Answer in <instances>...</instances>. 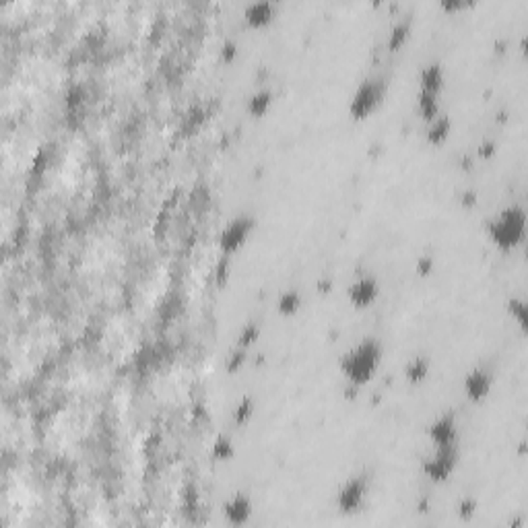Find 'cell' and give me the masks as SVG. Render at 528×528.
I'll return each instance as SVG.
<instances>
[{"mask_svg":"<svg viewBox=\"0 0 528 528\" xmlns=\"http://www.w3.org/2000/svg\"><path fill=\"white\" fill-rule=\"evenodd\" d=\"M258 339H260V324H258V322H248V324L239 330V337H237L235 347L250 349Z\"/></svg>","mask_w":528,"mask_h":528,"instance_id":"obj_22","label":"cell"},{"mask_svg":"<svg viewBox=\"0 0 528 528\" xmlns=\"http://www.w3.org/2000/svg\"><path fill=\"white\" fill-rule=\"evenodd\" d=\"M246 361H248V349L235 347L234 351L230 353V357L225 359V369L235 374V371H239L246 365Z\"/></svg>","mask_w":528,"mask_h":528,"instance_id":"obj_23","label":"cell"},{"mask_svg":"<svg viewBox=\"0 0 528 528\" xmlns=\"http://www.w3.org/2000/svg\"><path fill=\"white\" fill-rule=\"evenodd\" d=\"M493 382H495L493 374L487 367L477 365L463 378V390H465V394H467L470 403H483L489 397V392L493 388Z\"/></svg>","mask_w":528,"mask_h":528,"instance_id":"obj_9","label":"cell"},{"mask_svg":"<svg viewBox=\"0 0 528 528\" xmlns=\"http://www.w3.org/2000/svg\"><path fill=\"white\" fill-rule=\"evenodd\" d=\"M444 85H446V72H444V66L440 62H429L421 68V72H419V91L442 95Z\"/></svg>","mask_w":528,"mask_h":528,"instance_id":"obj_12","label":"cell"},{"mask_svg":"<svg viewBox=\"0 0 528 528\" xmlns=\"http://www.w3.org/2000/svg\"><path fill=\"white\" fill-rule=\"evenodd\" d=\"M254 514V502L248 493L237 491L235 495H232L225 504H223V518L227 525L232 527H243L250 522Z\"/></svg>","mask_w":528,"mask_h":528,"instance_id":"obj_10","label":"cell"},{"mask_svg":"<svg viewBox=\"0 0 528 528\" xmlns=\"http://www.w3.org/2000/svg\"><path fill=\"white\" fill-rule=\"evenodd\" d=\"M403 374H405V380L409 384H413V386L423 384L427 380V376L431 374V363H429V359L425 355H415V357H411L405 363Z\"/></svg>","mask_w":528,"mask_h":528,"instance_id":"obj_14","label":"cell"},{"mask_svg":"<svg viewBox=\"0 0 528 528\" xmlns=\"http://www.w3.org/2000/svg\"><path fill=\"white\" fill-rule=\"evenodd\" d=\"M417 112L425 122H431L440 116V95L433 93H417Z\"/></svg>","mask_w":528,"mask_h":528,"instance_id":"obj_17","label":"cell"},{"mask_svg":"<svg viewBox=\"0 0 528 528\" xmlns=\"http://www.w3.org/2000/svg\"><path fill=\"white\" fill-rule=\"evenodd\" d=\"M254 411H256V403L252 397H241L239 403L234 407V413H232V419H234L235 425H246L250 423V419L254 417Z\"/></svg>","mask_w":528,"mask_h":528,"instance_id":"obj_20","label":"cell"},{"mask_svg":"<svg viewBox=\"0 0 528 528\" xmlns=\"http://www.w3.org/2000/svg\"><path fill=\"white\" fill-rule=\"evenodd\" d=\"M427 438L435 446L458 444V421L454 413H442L427 425Z\"/></svg>","mask_w":528,"mask_h":528,"instance_id":"obj_8","label":"cell"},{"mask_svg":"<svg viewBox=\"0 0 528 528\" xmlns=\"http://www.w3.org/2000/svg\"><path fill=\"white\" fill-rule=\"evenodd\" d=\"M477 508H479L477 499H472V497H465V499L458 504V516H461V518H465V520H469V518L474 516Z\"/></svg>","mask_w":528,"mask_h":528,"instance_id":"obj_27","label":"cell"},{"mask_svg":"<svg viewBox=\"0 0 528 528\" xmlns=\"http://www.w3.org/2000/svg\"><path fill=\"white\" fill-rule=\"evenodd\" d=\"M452 132V118L446 116V114H440L435 120L427 122V128H425V141L433 147H440L442 143L448 141Z\"/></svg>","mask_w":528,"mask_h":528,"instance_id":"obj_13","label":"cell"},{"mask_svg":"<svg viewBox=\"0 0 528 528\" xmlns=\"http://www.w3.org/2000/svg\"><path fill=\"white\" fill-rule=\"evenodd\" d=\"M211 456H213V461H219V463L232 461L235 456L234 442H232L227 435L215 438V442H213V446H211Z\"/></svg>","mask_w":528,"mask_h":528,"instance_id":"obj_19","label":"cell"},{"mask_svg":"<svg viewBox=\"0 0 528 528\" xmlns=\"http://www.w3.org/2000/svg\"><path fill=\"white\" fill-rule=\"evenodd\" d=\"M378 297H380V281L374 275H359L347 287V299L357 310H365L374 305Z\"/></svg>","mask_w":528,"mask_h":528,"instance_id":"obj_7","label":"cell"},{"mask_svg":"<svg viewBox=\"0 0 528 528\" xmlns=\"http://www.w3.org/2000/svg\"><path fill=\"white\" fill-rule=\"evenodd\" d=\"M508 314L518 322V326H520L522 330H527L528 305L522 297H510V299H508Z\"/></svg>","mask_w":528,"mask_h":528,"instance_id":"obj_21","label":"cell"},{"mask_svg":"<svg viewBox=\"0 0 528 528\" xmlns=\"http://www.w3.org/2000/svg\"><path fill=\"white\" fill-rule=\"evenodd\" d=\"M301 303H303L301 294H299L297 289H287V291H283V294L279 295V299H277V310H279L281 316H294V314L299 312Z\"/></svg>","mask_w":528,"mask_h":528,"instance_id":"obj_18","label":"cell"},{"mask_svg":"<svg viewBox=\"0 0 528 528\" xmlns=\"http://www.w3.org/2000/svg\"><path fill=\"white\" fill-rule=\"evenodd\" d=\"M477 153H479L481 159H491V157H495V153H497V143H495V141H483V143L479 145Z\"/></svg>","mask_w":528,"mask_h":528,"instance_id":"obj_28","label":"cell"},{"mask_svg":"<svg viewBox=\"0 0 528 528\" xmlns=\"http://www.w3.org/2000/svg\"><path fill=\"white\" fill-rule=\"evenodd\" d=\"M237 52H239L237 42H235V40H225L223 46H221V50H219V56H221V60H223L225 64H232V62L237 58Z\"/></svg>","mask_w":528,"mask_h":528,"instance_id":"obj_24","label":"cell"},{"mask_svg":"<svg viewBox=\"0 0 528 528\" xmlns=\"http://www.w3.org/2000/svg\"><path fill=\"white\" fill-rule=\"evenodd\" d=\"M369 493V479L365 472H359L351 477L349 481H345L341 485V489L337 491V510L345 516L357 514L367 499Z\"/></svg>","mask_w":528,"mask_h":528,"instance_id":"obj_5","label":"cell"},{"mask_svg":"<svg viewBox=\"0 0 528 528\" xmlns=\"http://www.w3.org/2000/svg\"><path fill=\"white\" fill-rule=\"evenodd\" d=\"M230 273H232V264H230V256H223L215 269V279L219 281V285H223L227 279H230Z\"/></svg>","mask_w":528,"mask_h":528,"instance_id":"obj_26","label":"cell"},{"mask_svg":"<svg viewBox=\"0 0 528 528\" xmlns=\"http://www.w3.org/2000/svg\"><path fill=\"white\" fill-rule=\"evenodd\" d=\"M386 97V83L380 77L365 79L357 85L349 102V116L353 120H365L369 118L384 102Z\"/></svg>","mask_w":528,"mask_h":528,"instance_id":"obj_3","label":"cell"},{"mask_svg":"<svg viewBox=\"0 0 528 528\" xmlns=\"http://www.w3.org/2000/svg\"><path fill=\"white\" fill-rule=\"evenodd\" d=\"M411 19H403V21H397V23L392 25V29H390V33H388V42H386V46H388L390 52H399V50L409 42V38H411Z\"/></svg>","mask_w":528,"mask_h":528,"instance_id":"obj_16","label":"cell"},{"mask_svg":"<svg viewBox=\"0 0 528 528\" xmlns=\"http://www.w3.org/2000/svg\"><path fill=\"white\" fill-rule=\"evenodd\" d=\"M275 13H277V4L275 2H271V0H256V2H250L243 8V21L250 27L260 29V27H266V25L273 23Z\"/></svg>","mask_w":528,"mask_h":528,"instance_id":"obj_11","label":"cell"},{"mask_svg":"<svg viewBox=\"0 0 528 528\" xmlns=\"http://www.w3.org/2000/svg\"><path fill=\"white\" fill-rule=\"evenodd\" d=\"M485 234L499 252L516 250L527 237V209L518 202L504 207L487 221Z\"/></svg>","mask_w":528,"mask_h":528,"instance_id":"obj_2","label":"cell"},{"mask_svg":"<svg viewBox=\"0 0 528 528\" xmlns=\"http://www.w3.org/2000/svg\"><path fill=\"white\" fill-rule=\"evenodd\" d=\"M273 102H275V93L269 87H264V89H258L250 95L246 110L252 118H264L271 112Z\"/></svg>","mask_w":528,"mask_h":528,"instance_id":"obj_15","label":"cell"},{"mask_svg":"<svg viewBox=\"0 0 528 528\" xmlns=\"http://www.w3.org/2000/svg\"><path fill=\"white\" fill-rule=\"evenodd\" d=\"M384 357L382 341L376 337H363L357 341L349 351H345L339 359V369L347 384L357 388H363L371 382V378L378 374L380 363Z\"/></svg>","mask_w":528,"mask_h":528,"instance_id":"obj_1","label":"cell"},{"mask_svg":"<svg viewBox=\"0 0 528 528\" xmlns=\"http://www.w3.org/2000/svg\"><path fill=\"white\" fill-rule=\"evenodd\" d=\"M463 205H467V207L477 205V192H465L463 194Z\"/></svg>","mask_w":528,"mask_h":528,"instance_id":"obj_30","label":"cell"},{"mask_svg":"<svg viewBox=\"0 0 528 528\" xmlns=\"http://www.w3.org/2000/svg\"><path fill=\"white\" fill-rule=\"evenodd\" d=\"M470 2H465V0H444V2H440V6L444 8V10H448V13H454V10H463V8H467Z\"/></svg>","mask_w":528,"mask_h":528,"instance_id":"obj_29","label":"cell"},{"mask_svg":"<svg viewBox=\"0 0 528 528\" xmlns=\"http://www.w3.org/2000/svg\"><path fill=\"white\" fill-rule=\"evenodd\" d=\"M256 227V219L254 215H237L232 221L225 223V227L219 234V248L223 252V256H232L235 254L252 235Z\"/></svg>","mask_w":528,"mask_h":528,"instance_id":"obj_6","label":"cell"},{"mask_svg":"<svg viewBox=\"0 0 528 528\" xmlns=\"http://www.w3.org/2000/svg\"><path fill=\"white\" fill-rule=\"evenodd\" d=\"M433 266H435V260H433V256L425 254V256H421V258L417 260V264H415V271H417V275H419V277H429V275L433 273Z\"/></svg>","mask_w":528,"mask_h":528,"instance_id":"obj_25","label":"cell"},{"mask_svg":"<svg viewBox=\"0 0 528 528\" xmlns=\"http://www.w3.org/2000/svg\"><path fill=\"white\" fill-rule=\"evenodd\" d=\"M458 461H461V448H458V444L435 446L433 452L423 458L421 472L431 483H446L454 474V470L458 469Z\"/></svg>","mask_w":528,"mask_h":528,"instance_id":"obj_4","label":"cell"}]
</instances>
